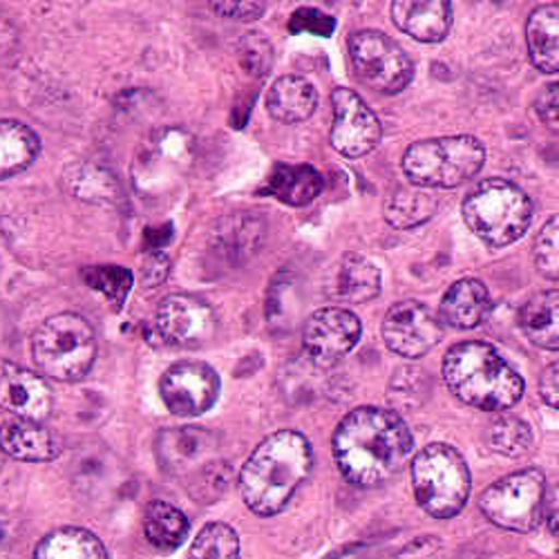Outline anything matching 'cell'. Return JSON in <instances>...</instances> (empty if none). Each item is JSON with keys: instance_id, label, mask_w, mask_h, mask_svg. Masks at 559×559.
<instances>
[{"instance_id": "cell-1", "label": "cell", "mask_w": 559, "mask_h": 559, "mask_svg": "<svg viewBox=\"0 0 559 559\" xmlns=\"http://www.w3.org/2000/svg\"><path fill=\"white\" fill-rule=\"evenodd\" d=\"M412 445V432L401 414L374 405L352 409L332 439L341 475L360 488H377L392 479Z\"/></svg>"}, {"instance_id": "cell-2", "label": "cell", "mask_w": 559, "mask_h": 559, "mask_svg": "<svg viewBox=\"0 0 559 559\" xmlns=\"http://www.w3.org/2000/svg\"><path fill=\"white\" fill-rule=\"evenodd\" d=\"M311 468L313 450L307 437L296 430L266 437L240 473V492L247 508L260 518L277 515L307 481Z\"/></svg>"}, {"instance_id": "cell-3", "label": "cell", "mask_w": 559, "mask_h": 559, "mask_svg": "<svg viewBox=\"0 0 559 559\" xmlns=\"http://www.w3.org/2000/svg\"><path fill=\"white\" fill-rule=\"evenodd\" d=\"M443 379L450 392L465 405L484 412H508L524 396V381L495 347L471 341L448 349Z\"/></svg>"}, {"instance_id": "cell-4", "label": "cell", "mask_w": 559, "mask_h": 559, "mask_svg": "<svg viewBox=\"0 0 559 559\" xmlns=\"http://www.w3.org/2000/svg\"><path fill=\"white\" fill-rule=\"evenodd\" d=\"M463 219L479 240L501 249L524 238L533 222L531 198L512 181L490 177L463 200Z\"/></svg>"}, {"instance_id": "cell-5", "label": "cell", "mask_w": 559, "mask_h": 559, "mask_svg": "<svg viewBox=\"0 0 559 559\" xmlns=\"http://www.w3.org/2000/svg\"><path fill=\"white\" fill-rule=\"evenodd\" d=\"M32 358L43 377L59 383H76L95 365V330L79 313H57L34 332Z\"/></svg>"}, {"instance_id": "cell-6", "label": "cell", "mask_w": 559, "mask_h": 559, "mask_svg": "<svg viewBox=\"0 0 559 559\" xmlns=\"http://www.w3.org/2000/svg\"><path fill=\"white\" fill-rule=\"evenodd\" d=\"M486 148L477 136L424 139L403 155L405 177L418 189H456L484 168Z\"/></svg>"}, {"instance_id": "cell-7", "label": "cell", "mask_w": 559, "mask_h": 559, "mask_svg": "<svg viewBox=\"0 0 559 559\" xmlns=\"http://www.w3.org/2000/svg\"><path fill=\"white\" fill-rule=\"evenodd\" d=\"M468 463L445 443L426 445L412 461V488L416 503L435 520H450L471 497Z\"/></svg>"}, {"instance_id": "cell-8", "label": "cell", "mask_w": 559, "mask_h": 559, "mask_svg": "<svg viewBox=\"0 0 559 559\" xmlns=\"http://www.w3.org/2000/svg\"><path fill=\"white\" fill-rule=\"evenodd\" d=\"M479 508L497 528L528 533L546 515V477L537 468L512 473L484 490Z\"/></svg>"}, {"instance_id": "cell-9", "label": "cell", "mask_w": 559, "mask_h": 559, "mask_svg": "<svg viewBox=\"0 0 559 559\" xmlns=\"http://www.w3.org/2000/svg\"><path fill=\"white\" fill-rule=\"evenodd\" d=\"M349 57L362 83L381 95H399L412 76L414 63L401 45L379 29H358L347 40Z\"/></svg>"}, {"instance_id": "cell-10", "label": "cell", "mask_w": 559, "mask_h": 559, "mask_svg": "<svg viewBox=\"0 0 559 559\" xmlns=\"http://www.w3.org/2000/svg\"><path fill=\"white\" fill-rule=\"evenodd\" d=\"M222 383L217 371L200 360H181L166 369L159 383V394L164 405L175 416H200L209 412L217 396Z\"/></svg>"}, {"instance_id": "cell-11", "label": "cell", "mask_w": 559, "mask_h": 559, "mask_svg": "<svg viewBox=\"0 0 559 559\" xmlns=\"http://www.w3.org/2000/svg\"><path fill=\"white\" fill-rule=\"evenodd\" d=\"M381 334L394 354L416 360L441 343L443 328L428 305L418 300H403L388 311L381 324Z\"/></svg>"}, {"instance_id": "cell-12", "label": "cell", "mask_w": 559, "mask_h": 559, "mask_svg": "<svg viewBox=\"0 0 559 559\" xmlns=\"http://www.w3.org/2000/svg\"><path fill=\"white\" fill-rule=\"evenodd\" d=\"M334 123H332V146L345 157H362L374 151L383 136L379 117L356 95L354 90L336 87L332 92Z\"/></svg>"}, {"instance_id": "cell-13", "label": "cell", "mask_w": 559, "mask_h": 559, "mask_svg": "<svg viewBox=\"0 0 559 559\" xmlns=\"http://www.w3.org/2000/svg\"><path fill=\"white\" fill-rule=\"evenodd\" d=\"M360 338V320L345 307H324L309 316L302 345L318 367L341 362Z\"/></svg>"}, {"instance_id": "cell-14", "label": "cell", "mask_w": 559, "mask_h": 559, "mask_svg": "<svg viewBox=\"0 0 559 559\" xmlns=\"http://www.w3.org/2000/svg\"><path fill=\"white\" fill-rule=\"evenodd\" d=\"M157 328L166 343L181 349H200L217 334V316L200 298L173 294L157 309Z\"/></svg>"}, {"instance_id": "cell-15", "label": "cell", "mask_w": 559, "mask_h": 559, "mask_svg": "<svg viewBox=\"0 0 559 559\" xmlns=\"http://www.w3.org/2000/svg\"><path fill=\"white\" fill-rule=\"evenodd\" d=\"M52 390L34 371L0 358V409L21 421L43 424L52 412Z\"/></svg>"}, {"instance_id": "cell-16", "label": "cell", "mask_w": 559, "mask_h": 559, "mask_svg": "<svg viewBox=\"0 0 559 559\" xmlns=\"http://www.w3.org/2000/svg\"><path fill=\"white\" fill-rule=\"evenodd\" d=\"M381 285L383 277L374 262L358 253H345L324 275L322 292L332 302L362 305L381 294Z\"/></svg>"}, {"instance_id": "cell-17", "label": "cell", "mask_w": 559, "mask_h": 559, "mask_svg": "<svg viewBox=\"0 0 559 559\" xmlns=\"http://www.w3.org/2000/svg\"><path fill=\"white\" fill-rule=\"evenodd\" d=\"M490 311V292L477 277H463L445 292L439 305L441 328H452L459 332H468Z\"/></svg>"}, {"instance_id": "cell-18", "label": "cell", "mask_w": 559, "mask_h": 559, "mask_svg": "<svg viewBox=\"0 0 559 559\" xmlns=\"http://www.w3.org/2000/svg\"><path fill=\"white\" fill-rule=\"evenodd\" d=\"M394 25L421 43H439L450 34L452 27V5L445 0H399L392 3Z\"/></svg>"}, {"instance_id": "cell-19", "label": "cell", "mask_w": 559, "mask_h": 559, "mask_svg": "<svg viewBox=\"0 0 559 559\" xmlns=\"http://www.w3.org/2000/svg\"><path fill=\"white\" fill-rule=\"evenodd\" d=\"M318 108V92L316 87L302 76H283L277 79L269 95H266V110L280 123H302L307 121Z\"/></svg>"}, {"instance_id": "cell-20", "label": "cell", "mask_w": 559, "mask_h": 559, "mask_svg": "<svg viewBox=\"0 0 559 559\" xmlns=\"http://www.w3.org/2000/svg\"><path fill=\"white\" fill-rule=\"evenodd\" d=\"M0 450L12 459L40 463L59 456V441L55 435L34 421H10L0 428Z\"/></svg>"}, {"instance_id": "cell-21", "label": "cell", "mask_w": 559, "mask_h": 559, "mask_svg": "<svg viewBox=\"0 0 559 559\" xmlns=\"http://www.w3.org/2000/svg\"><path fill=\"white\" fill-rule=\"evenodd\" d=\"M322 191V175L305 164H277L266 179L264 193L287 206H307Z\"/></svg>"}, {"instance_id": "cell-22", "label": "cell", "mask_w": 559, "mask_h": 559, "mask_svg": "<svg viewBox=\"0 0 559 559\" xmlns=\"http://www.w3.org/2000/svg\"><path fill=\"white\" fill-rule=\"evenodd\" d=\"M557 3L539 5L526 23V43L533 66L544 74H555L559 70V45H557Z\"/></svg>"}, {"instance_id": "cell-23", "label": "cell", "mask_w": 559, "mask_h": 559, "mask_svg": "<svg viewBox=\"0 0 559 559\" xmlns=\"http://www.w3.org/2000/svg\"><path fill=\"white\" fill-rule=\"evenodd\" d=\"M520 328L524 336L542 347L557 352L559 347V292L550 289L531 298L520 311Z\"/></svg>"}, {"instance_id": "cell-24", "label": "cell", "mask_w": 559, "mask_h": 559, "mask_svg": "<svg viewBox=\"0 0 559 559\" xmlns=\"http://www.w3.org/2000/svg\"><path fill=\"white\" fill-rule=\"evenodd\" d=\"M40 153L38 134L14 119L0 121V179L27 170Z\"/></svg>"}, {"instance_id": "cell-25", "label": "cell", "mask_w": 559, "mask_h": 559, "mask_svg": "<svg viewBox=\"0 0 559 559\" xmlns=\"http://www.w3.org/2000/svg\"><path fill=\"white\" fill-rule=\"evenodd\" d=\"M34 559H110L102 539L85 528H59L45 537Z\"/></svg>"}, {"instance_id": "cell-26", "label": "cell", "mask_w": 559, "mask_h": 559, "mask_svg": "<svg viewBox=\"0 0 559 559\" xmlns=\"http://www.w3.org/2000/svg\"><path fill=\"white\" fill-rule=\"evenodd\" d=\"M189 520L183 512L168 501L155 499L144 510V533L146 539L164 552L179 548L189 535Z\"/></svg>"}, {"instance_id": "cell-27", "label": "cell", "mask_w": 559, "mask_h": 559, "mask_svg": "<svg viewBox=\"0 0 559 559\" xmlns=\"http://www.w3.org/2000/svg\"><path fill=\"white\" fill-rule=\"evenodd\" d=\"M437 209H439V200L435 195L426 193L424 189H405L388 198L383 206V215L390 226L407 230L432 219Z\"/></svg>"}, {"instance_id": "cell-28", "label": "cell", "mask_w": 559, "mask_h": 559, "mask_svg": "<svg viewBox=\"0 0 559 559\" xmlns=\"http://www.w3.org/2000/svg\"><path fill=\"white\" fill-rule=\"evenodd\" d=\"M215 445V439L206 430H173L159 439V459L168 471H183L186 465L200 459Z\"/></svg>"}, {"instance_id": "cell-29", "label": "cell", "mask_w": 559, "mask_h": 559, "mask_svg": "<svg viewBox=\"0 0 559 559\" xmlns=\"http://www.w3.org/2000/svg\"><path fill=\"white\" fill-rule=\"evenodd\" d=\"M488 448L501 456H524L533 445V432L526 421L515 414H499L486 430Z\"/></svg>"}, {"instance_id": "cell-30", "label": "cell", "mask_w": 559, "mask_h": 559, "mask_svg": "<svg viewBox=\"0 0 559 559\" xmlns=\"http://www.w3.org/2000/svg\"><path fill=\"white\" fill-rule=\"evenodd\" d=\"M193 559H242L240 537L228 524L213 522L200 531L191 546Z\"/></svg>"}, {"instance_id": "cell-31", "label": "cell", "mask_w": 559, "mask_h": 559, "mask_svg": "<svg viewBox=\"0 0 559 559\" xmlns=\"http://www.w3.org/2000/svg\"><path fill=\"white\" fill-rule=\"evenodd\" d=\"M83 283L92 289L102 292L110 302L121 307L132 289V271L117 264H99L81 269Z\"/></svg>"}, {"instance_id": "cell-32", "label": "cell", "mask_w": 559, "mask_h": 559, "mask_svg": "<svg viewBox=\"0 0 559 559\" xmlns=\"http://www.w3.org/2000/svg\"><path fill=\"white\" fill-rule=\"evenodd\" d=\"M230 481V465L226 461H209L195 468L189 481V492L198 503L217 501Z\"/></svg>"}, {"instance_id": "cell-33", "label": "cell", "mask_w": 559, "mask_h": 559, "mask_svg": "<svg viewBox=\"0 0 559 559\" xmlns=\"http://www.w3.org/2000/svg\"><path fill=\"white\" fill-rule=\"evenodd\" d=\"M533 258L537 271L548 277H559V219L550 217L544 228L537 233L535 245H533Z\"/></svg>"}, {"instance_id": "cell-34", "label": "cell", "mask_w": 559, "mask_h": 559, "mask_svg": "<svg viewBox=\"0 0 559 559\" xmlns=\"http://www.w3.org/2000/svg\"><path fill=\"white\" fill-rule=\"evenodd\" d=\"M240 61L251 76L269 74V70L273 66V50H271L269 40H264L262 36H255V34L247 36L240 45Z\"/></svg>"}, {"instance_id": "cell-35", "label": "cell", "mask_w": 559, "mask_h": 559, "mask_svg": "<svg viewBox=\"0 0 559 559\" xmlns=\"http://www.w3.org/2000/svg\"><path fill=\"white\" fill-rule=\"evenodd\" d=\"M334 29H336L334 16L324 14L316 8H300L289 19V32L292 34H313V36L328 38V36L334 34Z\"/></svg>"}, {"instance_id": "cell-36", "label": "cell", "mask_w": 559, "mask_h": 559, "mask_svg": "<svg viewBox=\"0 0 559 559\" xmlns=\"http://www.w3.org/2000/svg\"><path fill=\"white\" fill-rule=\"evenodd\" d=\"M394 559H445V548L439 537L426 535L405 544Z\"/></svg>"}, {"instance_id": "cell-37", "label": "cell", "mask_w": 559, "mask_h": 559, "mask_svg": "<svg viewBox=\"0 0 559 559\" xmlns=\"http://www.w3.org/2000/svg\"><path fill=\"white\" fill-rule=\"evenodd\" d=\"M211 10L230 21L251 23L264 14L266 3H211Z\"/></svg>"}, {"instance_id": "cell-38", "label": "cell", "mask_w": 559, "mask_h": 559, "mask_svg": "<svg viewBox=\"0 0 559 559\" xmlns=\"http://www.w3.org/2000/svg\"><path fill=\"white\" fill-rule=\"evenodd\" d=\"M535 110L539 115V119L552 130L557 132V123H559V99H557V83H550L535 104Z\"/></svg>"}, {"instance_id": "cell-39", "label": "cell", "mask_w": 559, "mask_h": 559, "mask_svg": "<svg viewBox=\"0 0 559 559\" xmlns=\"http://www.w3.org/2000/svg\"><path fill=\"white\" fill-rule=\"evenodd\" d=\"M170 271V260L162 251H153L142 266V277L146 287H159Z\"/></svg>"}, {"instance_id": "cell-40", "label": "cell", "mask_w": 559, "mask_h": 559, "mask_svg": "<svg viewBox=\"0 0 559 559\" xmlns=\"http://www.w3.org/2000/svg\"><path fill=\"white\" fill-rule=\"evenodd\" d=\"M539 394L548 407L552 409L559 407V365L557 362L544 369V374L539 379Z\"/></svg>"}, {"instance_id": "cell-41", "label": "cell", "mask_w": 559, "mask_h": 559, "mask_svg": "<svg viewBox=\"0 0 559 559\" xmlns=\"http://www.w3.org/2000/svg\"><path fill=\"white\" fill-rule=\"evenodd\" d=\"M324 559H349V557H345V555L336 552V555H330V557H324Z\"/></svg>"}]
</instances>
